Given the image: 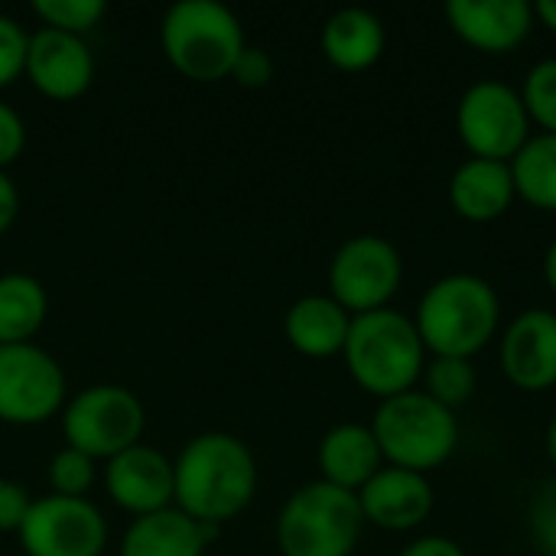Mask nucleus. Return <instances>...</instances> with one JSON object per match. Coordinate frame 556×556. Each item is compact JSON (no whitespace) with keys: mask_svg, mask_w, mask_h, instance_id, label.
Listing matches in <instances>:
<instances>
[{"mask_svg":"<svg viewBox=\"0 0 556 556\" xmlns=\"http://www.w3.org/2000/svg\"><path fill=\"white\" fill-rule=\"evenodd\" d=\"M16 538L26 556H101L108 521L88 498L42 495L33 498Z\"/></svg>","mask_w":556,"mask_h":556,"instance_id":"10","label":"nucleus"},{"mask_svg":"<svg viewBox=\"0 0 556 556\" xmlns=\"http://www.w3.org/2000/svg\"><path fill=\"white\" fill-rule=\"evenodd\" d=\"M446 16L456 36L469 46L482 52H508L528 36L534 10L525 0H450Z\"/></svg>","mask_w":556,"mask_h":556,"instance_id":"16","label":"nucleus"},{"mask_svg":"<svg viewBox=\"0 0 556 556\" xmlns=\"http://www.w3.org/2000/svg\"><path fill=\"white\" fill-rule=\"evenodd\" d=\"M358 505L365 521L384 531H410L417 528L433 508V489L420 472L410 469H381L362 492Z\"/></svg>","mask_w":556,"mask_h":556,"instance_id":"15","label":"nucleus"},{"mask_svg":"<svg viewBox=\"0 0 556 556\" xmlns=\"http://www.w3.org/2000/svg\"><path fill=\"white\" fill-rule=\"evenodd\" d=\"M544 277H547L551 290L556 293V241L551 244V251H547V261H544Z\"/></svg>","mask_w":556,"mask_h":556,"instance_id":"36","label":"nucleus"},{"mask_svg":"<svg viewBox=\"0 0 556 556\" xmlns=\"http://www.w3.org/2000/svg\"><path fill=\"white\" fill-rule=\"evenodd\" d=\"M215 528L182 515L176 505L134 518L121 538L117 556H205Z\"/></svg>","mask_w":556,"mask_h":556,"instance_id":"17","label":"nucleus"},{"mask_svg":"<svg viewBox=\"0 0 556 556\" xmlns=\"http://www.w3.org/2000/svg\"><path fill=\"white\" fill-rule=\"evenodd\" d=\"M352 316L332 296H303L287 309V342L306 358H329L345 349Z\"/></svg>","mask_w":556,"mask_h":556,"instance_id":"19","label":"nucleus"},{"mask_svg":"<svg viewBox=\"0 0 556 556\" xmlns=\"http://www.w3.org/2000/svg\"><path fill=\"white\" fill-rule=\"evenodd\" d=\"M502 368L521 391L556 384V316L547 309L521 313L502 339Z\"/></svg>","mask_w":556,"mask_h":556,"instance_id":"14","label":"nucleus"},{"mask_svg":"<svg viewBox=\"0 0 556 556\" xmlns=\"http://www.w3.org/2000/svg\"><path fill=\"white\" fill-rule=\"evenodd\" d=\"M371 433L378 450L391 466L427 472L443 466L456 450V417L443 404H437L424 391H404L397 397L381 401Z\"/></svg>","mask_w":556,"mask_h":556,"instance_id":"6","label":"nucleus"},{"mask_svg":"<svg viewBox=\"0 0 556 556\" xmlns=\"http://www.w3.org/2000/svg\"><path fill=\"white\" fill-rule=\"evenodd\" d=\"M104 489H108L111 502L134 518L173 508V498H176L173 459H166L160 450H153L147 443H137V446L117 453L114 459H108Z\"/></svg>","mask_w":556,"mask_h":556,"instance_id":"13","label":"nucleus"},{"mask_svg":"<svg viewBox=\"0 0 556 556\" xmlns=\"http://www.w3.org/2000/svg\"><path fill=\"white\" fill-rule=\"evenodd\" d=\"M534 13H538V16L556 33V0H541V3L534 7Z\"/></svg>","mask_w":556,"mask_h":556,"instance_id":"35","label":"nucleus"},{"mask_svg":"<svg viewBox=\"0 0 556 556\" xmlns=\"http://www.w3.org/2000/svg\"><path fill=\"white\" fill-rule=\"evenodd\" d=\"M401 556H466L463 547L450 538H424V541H414Z\"/></svg>","mask_w":556,"mask_h":556,"instance_id":"34","label":"nucleus"},{"mask_svg":"<svg viewBox=\"0 0 556 556\" xmlns=\"http://www.w3.org/2000/svg\"><path fill=\"white\" fill-rule=\"evenodd\" d=\"M342 355L358 388L381 401L410 391L424 368V342L417 326L394 309L352 316Z\"/></svg>","mask_w":556,"mask_h":556,"instance_id":"3","label":"nucleus"},{"mask_svg":"<svg viewBox=\"0 0 556 556\" xmlns=\"http://www.w3.org/2000/svg\"><path fill=\"white\" fill-rule=\"evenodd\" d=\"M147 427V410L140 397L124 384H91L81 388L62 410L65 446L98 459H114L117 453L140 443Z\"/></svg>","mask_w":556,"mask_h":556,"instance_id":"7","label":"nucleus"},{"mask_svg":"<svg viewBox=\"0 0 556 556\" xmlns=\"http://www.w3.org/2000/svg\"><path fill=\"white\" fill-rule=\"evenodd\" d=\"M94 459L72 450V446H62L52 459H49V485H52V495H62V498H85L94 485Z\"/></svg>","mask_w":556,"mask_h":556,"instance_id":"26","label":"nucleus"},{"mask_svg":"<svg viewBox=\"0 0 556 556\" xmlns=\"http://www.w3.org/2000/svg\"><path fill=\"white\" fill-rule=\"evenodd\" d=\"M414 326L437 358H472L498 329V296L482 277H446L427 290Z\"/></svg>","mask_w":556,"mask_h":556,"instance_id":"4","label":"nucleus"},{"mask_svg":"<svg viewBox=\"0 0 556 556\" xmlns=\"http://www.w3.org/2000/svg\"><path fill=\"white\" fill-rule=\"evenodd\" d=\"M65 371L36 342L0 345V424L39 427L65 407Z\"/></svg>","mask_w":556,"mask_h":556,"instance_id":"8","label":"nucleus"},{"mask_svg":"<svg viewBox=\"0 0 556 556\" xmlns=\"http://www.w3.org/2000/svg\"><path fill=\"white\" fill-rule=\"evenodd\" d=\"M20 215V192L13 186V179L7 173H0V238L13 228Z\"/></svg>","mask_w":556,"mask_h":556,"instance_id":"33","label":"nucleus"},{"mask_svg":"<svg viewBox=\"0 0 556 556\" xmlns=\"http://www.w3.org/2000/svg\"><path fill=\"white\" fill-rule=\"evenodd\" d=\"M401 277H404L401 254L394 251L391 241L378 235H358L345 241L329 264L332 300L355 316L384 309V303L397 293Z\"/></svg>","mask_w":556,"mask_h":556,"instance_id":"9","label":"nucleus"},{"mask_svg":"<svg viewBox=\"0 0 556 556\" xmlns=\"http://www.w3.org/2000/svg\"><path fill=\"white\" fill-rule=\"evenodd\" d=\"M381 459L384 456L378 450L371 427H362V424H339L319 443L323 482L355 492V495L381 472Z\"/></svg>","mask_w":556,"mask_h":556,"instance_id":"18","label":"nucleus"},{"mask_svg":"<svg viewBox=\"0 0 556 556\" xmlns=\"http://www.w3.org/2000/svg\"><path fill=\"white\" fill-rule=\"evenodd\" d=\"M29 492L13 482V479H0V534H20L26 515H29Z\"/></svg>","mask_w":556,"mask_h":556,"instance_id":"30","label":"nucleus"},{"mask_svg":"<svg viewBox=\"0 0 556 556\" xmlns=\"http://www.w3.org/2000/svg\"><path fill=\"white\" fill-rule=\"evenodd\" d=\"M547 453H551V459H554L556 466V417L554 424H551V430H547Z\"/></svg>","mask_w":556,"mask_h":556,"instance_id":"37","label":"nucleus"},{"mask_svg":"<svg viewBox=\"0 0 556 556\" xmlns=\"http://www.w3.org/2000/svg\"><path fill=\"white\" fill-rule=\"evenodd\" d=\"M531 531L547 556H556V479L538 492L531 505Z\"/></svg>","mask_w":556,"mask_h":556,"instance_id":"29","label":"nucleus"},{"mask_svg":"<svg viewBox=\"0 0 556 556\" xmlns=\"http://www.w3.org/2000/svg\"><path fill=\"white\" fill-rule=\"evenodd\" d=\"M515 192L538 208L556 212V134L528 140L511 160Z\"/></svg>","mask_w":556,"mask_h":556,"instance_id":"23","label":"nucleus"},{"mask_svg":"<svg viewBox=\"0 0 556 556\" xmlns=\"http://www.w3.org/2000/svg\"><path fill=\"white\" fill-rule=\"evenodd\" d=\"M49 293L29 274H0V345H23L46 326Z\"/></svg>","mask_w":556,"mask_h":556,"instance_id":"22","label":"nucleus"},{"mask_svg":"<svg viewBox=\"0 0 556 556\" xmlns=\"http://www.w3.org/2000/svg\"><path fill=\"white\" fill-rule=\"evenodd\" d=\"M173 505L205 528L235 521L257 495V459L244 440L225 430L192 437L173 459Z\"/></svg>","mask_w":556,"mask_h":556,"instance_id":"1","label":"nucleus"},{"mask_svg":"<svg viewBox=\"0 0 556 556\" xmlns=\"http://www.w3.org/2000/svg\"><path fill=\"white\" fill-rule=\"evenodd\" d=\"M29 85L49 101H75L94 81V55L85 36L36 29L26 46V72Z\"/></svg>","mask_w":556,"mask_h":556,"instance_id":"12","label":"nucleus"},{"mask_svg":"<svg viewBox=\"0 0 556 556\" xmlns=\"http://www.w3.org/2000/svg\"><path fill=\"white\" fill-rule=\"evenodd\" d=\"M521 101L528 108V117H534L547 134H556V59L531 68Z\"/></svg>","mask_w":556,"mask_h":556,"instance_id":"27","label":"nucleus"},{"mask_svg":"<svg viewBox=\"0 0 556 556\" xmlns=\"http://www.w3.org/2000/svg\"><path fill=\"white\" fill-rule=\"evenodd\" d=\"M231 78L241 88H264V85H270V78H274V59H270V52H264L257 46H244L241 59L235 62Z\"/></svg>","mask_w":556,"mask_h":556,"instance_id":"32","label":"nucleus"},{"mask_svg":"<svg viewBox=\"0 0 556 556\" xmlns=\"http://www.w3.org/2000/svg\"><path fill=\"white\" fill-rule=\"evenodd\" d=\"M33 13L42 20L46 29L85 36L101 23V16L108 13V3L104 0H36Z\"/></svg>","mask_w":556,"mask_h":556,"instance_id":"25","label":"nucleus"},{"mask_svg":"<svg viewBox=\"0 0 556 556\" xmlns=\"http://www.w3.org/2000/svg\"><path fill=\"white\" fill-rule=\"evenodd\" d=\"M459 137L476 153V160H515L528 143V108L518 91L498 81L472 85L459 101Z\"/></svg>","mask_w":556,"mask_h":556,"instance_id":"11","label":"nucleus"},{"mask_svg":"<svg viewBox=\"0 0 556 556\" xmlns=\"http://www.w3.org/2000/svg\"><path fill=\"white\" fill-rule=\"evenodd\" d=\"M362 525L358 495L319 479L283 502L277 515V547L283 556H349L362 538Z\"/></svg>","mask_w":556,"mask_h":556,"instance_id":"5","label":"nucleus"},{"mask_svg":"<svg viewBox=\"0 0 556 556\" xmlns=\"http://www.w3.org/2000/svg\"><path fill=\"white\" fill-rule=\"evenodd\" d=\"M160 46L182 78L212 85L231 78L248 42L238 13L222 0H179L163 16Z\"/></svg>","mask_w":556,"mask_h":556,"instance_id":"2","label":"nucleus"},{"mask_svg":"<svg viewBox=\"0 0 556 556\" xmlns=\"http://www.w3.org/2000/svg\"><path fill=\"white\" fill-rule=\"evenodd\" d=\"M476 391V368L469 358H433L427 368V391L446 410L466 404Z\"/></svg>","mask_w":556,"mask_h":556,"instance_id":"24","label":"nucleus"},{"mask_svg":"<svg viewBox=\"0 0 556 556\" xmlns=\"http://www.w3.org/2000/svg\"><path fill=\"white\" fill-rule=\"evenodd\" d=\"M26 150V124L23 117L0 101V173H7V166H13Z\"/></svg>","mask_w":556,"mask_h":556,"instance_id":"31","label":"nucleus"},{"mask_svg":"<svg viewBox=\"0 0 556 556\" xmlns=\"http://www.w3.org/2000/svg\"><path fill=\"white\" fill-rule=\"evenodd\" d=\"M323 52L342 72L371 68L384 52V26L375 13L362 7H345L326 20Z\"/></svg>","mask_w":556,"mask_h":556,"instance_id":"21","label":"nucleus"},{"mask_svg":"<svg viewBox=\"0 0 556 556\" xmlns=\"http://www.w3.org/2000/svg\"><path fill=\"white\" fill-rule=\"evenodd\" d=\"M29 33L7 13H0V88L13 85L26 72Z\"/></svg>","mask_w":556,"mask_h":556,"instance_id":"28","label":"nucleus"},{"mask_svg":"<svg viewBox=\"0 0 556 556\" xmlns=\"http://www.w3.org/2000/svg\"><path fill=\"white\" fill-rule=\"evenodd\" d=\"M515 199V179L508 163L495 160H469L456 169L450 182L453 208L469 222H492L508 212Z\"/></svg>","mask_w":556,"mask_h":556,"instance_id":"20","label":"nucleus"}]
</instances>
